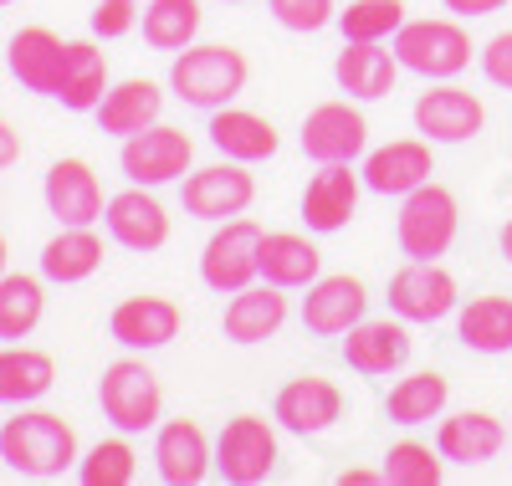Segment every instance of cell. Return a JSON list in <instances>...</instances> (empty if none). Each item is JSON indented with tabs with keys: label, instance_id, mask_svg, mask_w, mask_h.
<instances>
[{
	"label": "cell",
	"instance_id": "1",
	"mask_svg": "<svg viewBox=\"0 0 512 486\" xmlns=\"http://www.w3.org/2000/svg\"><path fill=\"white\" fill-rule=\"evenodd\" d=\"M0 461L16 476L52 481L77 466V430L52 410H21L0 425Z\"/></svg>",
	"mask_w": 512,
	"mask_h": 486
},
{
	"label": "cell",
	"instance_id": "2",
	"mask_svg": "<svg viewBox=\"0 0 512 486\" xmlns=\"http://www.w3.org/2000/svg\"><path fill=\"white\" fill-rule=\"evenodd\" d=\"M246 57L236 47H226V41H190L185 52H175V67H169V87H175V98L190 103V108H205L216 113L226 103H236L246 93Z\"/></svg>",
	"mask_w": 512,
	"mask_h": 486
},
{
	"label": "cell",
	"instance_id": "3",
	"mask_svg": "<svg viewBox=\"0 0 512 486\" xmlns=\"http://www.w3.org/2000/svg\"><path fill=\"white\" fill-rule=\"evenodd\" d=\"M395 57L405 72L425 77V82H451L472 67V36H466L461 16H425V21H405L395 31Z\"/></svg>",
	"mask_w": 512,
	"mask_h": 486
},
{
	"label": "cell",
	"instance_id": "4",
	"mask_svg": "<svg viewBox=\"0 0 512 486\" xmlns=\"http://www.w3.org/2000/svg\"><path fill=\"white\" fill-rule=\"evenodd\" d=\"M456 226H461V210H456V195L436 180H425L420 190H410L400 200V215H395V241L410 261H441L456 241Z\"/></svg>",
	"mask_w": 512,
	"mask_h": 486
},
{
	"label": "cell",
	"instance_id": "5",
	"mask_svg": "<svg viewBox=\"0 0 512 486\" xmlns=\"http://www.w3.org/2000/svg\"><path fill=\"white\" fill-rule=\"evenodd\" d=\"M262 241L267 231L246 215H231V220H216V236L205 241L200 251V282L210 292H241L262 277Z\"/></svg>",
	"mask_w": 512,
	"mask_h": 486
},
{
	"label": "cell",
	"instance_id": "6",
	"mask_svg": "<svg viewBox=\"0 0 512 486\" xmlns=\"http://www.w3.org/2000/svg\"><path fill=\"white\" fill-rule=\"evenodd\" d=\"M98 400H103V415L118 435H144V430L159 425L164 389H159V374L144 359H118L98 379Z\"/></svg>",
	"mask_w": 512,
	"mask_h": 486
},
{
	"label": "cell",
	"instance_id": "7",
	"mask_svg": "<svg viewBox=\"0 0 512 486\" xmlns=\"http://www.w3.org/2000/svg\"><path fill=\"white\" fill-rule=\"evenodd\" d=\"M190 159H195V144H190V134L185 128H169V123H149L144 134H134V139H123V154H118V164H123V174L134 185H175V180H185L190 174Z\"/></svg>",
	"mask_w": 512,
	"mask_h": 486
},
{
	"label": "cell",
	"instance_id": "8",
	"mask_svg": "<svg viewBox=\"0 0 512 486\" xmlns=\"http://www.w3.org/2000/svg\"><path fill=\"white\" fill-rule=\"evenodd\" d=\"M277 466V430L262 415H236L216 435V471L231 486H256Z\"/></svg>",
	"mask_w": 512,
	"mask_h": 486
},
{
	"label": "cell",
	"instance_id": "9",
	"mask_svg": "<svg viewBox=\"0 0 512 486\" xmlns=\"http://www.w3.org/2000/svg\"><path fill=\"white\" fill-rule=\"evenodd\" d=\"M180 200H185V215H195V220H231V215L251 210L256 180L246 174L241 159H221V164H205V169L185 174Z\"/></svg>",
	"mask_w": 512,
	"mask_h": 486
},
{
	"label": "cell",
	"instance_id": "10",
	"mask_svg": "<svg viewBox=\"0 0 512 486\" xmlns=\"http://www.w3.org/2000/svg\"><path fill=\"white\" fill-rule=\"evenodd\" d=\"M482 123H487V108L472 87L436 82L431 93L415 98V134L431 144H466L482 134Z\"/></svg>",
	"mask_w": 512,
	"mask_h": 486
},
{
	"label": "cell",
	"instance_id": "11",
	"mask_svg": "<svg viewBox=\"0 0 512 486\" xmlns=\"http://www.w3.org/2000/svg\"><path fill=\"white\" fill-rule=\"evenodd\" d=\"M456 277L441 261H405L390 277V313L405 323H441L446 313H456Z\"/></svg>",
	"mask_w": 512,
	"mask_h": 486
},
{
	"label": "cell",
	"instance_id": "12",
	"mask_svg": "<svg viewBox=\"0 0 512 486\" xmlns=\"http://www.w3.org/2000/svg\"><path fill=\"white\" fill-rule=\"evenodd\" d=\"M369 149V118L344 98V103H318L303 118V154L313 164H354Z\"/></svg>",
	"mask_w": 512,
	"mask_h": 486
},
{
	"label": "cell",
	"instance_id": "13",
	"mask_svg": "<svg viewBox=\"0 0 512 486\" xmlns=\"http://www.w3.org/2000/svg\"><path fill=\"white\" fill-rule=\"evenodd\" d=\"M272 415L292 435H323V430H333L338 420H344V389H338L333 379H323V374H297L277 389Z\"/></svg>",
	"mask_w": 512,
	"mask_h": 486
},
{
	"label": "cell",
	"instance_id": "14",
	"mask_svg": "<svg viewBox=\"0 0 512 486\" xmlns=\"http://www.w3.org/2000/svg\"><path fill=\"white\" fill-rule=\"evenodd\" d=\"M185 328V313H180V302H169V297H123L113 307V318H108V333L113 343H123L128 353H154L164 343H175Z\"/></svg>",
	"mask_w": 512,
	"mask_h": 486
},
{
	"label": "cell",
	"instance_id": "15",
	"mask_svg": "<svg viewBox=\"0 0 512 486\" xmlns=\"http://www.w3.org/2000/svg\"><path fill=\"white\" fill-rule=\"evenodd\" d=\"M369 313V292L359 277L338 272V277H318L303 297V328L313 338H344L354 323H364Z\"/></svg>",
	"mask_w": 512,
	"mask_h": 486
},
{
	"label": "cell",
	"instance_id": "16",
	"mask_svg": "<svg viewBox=\"0 0 512 486\" xmlns=\"http://www.w3.org/2000/svg\"><path fill=\"white\" fill-rule=\"evenodd\" d=\"M154 466L164 486H200L216 471V446L205 440L195 420H164L154 435Z\"/></svg>",
	"mask_w": 512,
	"mask_h": 486
},
{
	"label": "cell",
	"instance_id": "17",
	"mask_svg": "<svg viewBox=\"0 0 512 486\" xmlns=\"http://www.w3.org/2000/svg\"><path fill=\"white\" fill-rule=\"evenodd\" d=\"M410 359V328L405 318H364L344 333V364L364 379H384L405 369Z\"/></svg>",
	"mask_w": 512,
	"mask_h": 486
},
{
	"label": "cell",
	"instance_id": "18",
	"mask_svg": "<svg viewBox=\"0 0 512 486\" xmlns=\"http://www.w3.org/2000/svg\"><path fill=\"white\" fill-rule=\"evenodd\" d=\"M436 174V154H431V139H395V144H379L369 149L364 159V185L374 195H410L420 190L425 180Z\"/></svg>",
	"mask_w": 512,
	"mask_h": 486
},
{
	"label": "cell",
	"instance_id": "19",
	"mask_svg": "<svg viewBox=\"0 0 512 486\" xmlns=\"http://www.w3.org/2000/svg\"><path fill=\"white\" fill-rule=\"evenodd\" d=\"M359 185H364V174H354V164H318V174L303 190L308 231H318V236L344 231L359 210Z\"/></svg>",
	"mask_w": 512,
	"mask_h": 486
},
{
	"label": "cell",
	"instance_id": "20",
	"mask_svg": "<svg viewBox=\"0 0 512 486\" xmlns=\"http://www.w3.org/2000/svg\"><path fill=\"white\" fill-rule=\"evenodd\" d=\"M47 210L62 226H93V220H103L108 200H103V185L88 159H57L47 169Z\"/></svg>",
	"mask_w": 512,
	"mask_h": 486
},
{
	"label": "cell",
	"instance_id": "21",
	"mask_svg": "<svg viewBox=\"0 0 512 486\" xmlns=\"http://www.w3.org/2000/svg\"><path fill=\"white\" fill-rule=\"evenodd\" d=\"M333 77L354 103H379L395 93L400 57H395V47L384 52V41H344V52L333 62Z\"/></svg>",
	"mask_w": 512,
	"mask_h": 486
},
{
	"label": "cell",
	"instance_id": "22",
	"mask_svg": "<svg viewBox=\"0 0 512 486\" xmlns=\"http://www.w3.org/2000/svg\"><path fill=\"white\" fill-rule=\"evenodd\" d=\"M103 220H108V236L123 246V251H159L164 241H169V215H164V205L149 195V185H134V190H123V195H113L108 200V210H103Z\"/></svg>",
	"mask_w": 512,
	"mask_h": 486
},
{
	"label": "cell",
	"instance_id": "23",
	"mask_svg": "<svg viewBox=\"0 0 512 486\" xmlns=\"http://www.w3.org/2000/svg\"><path fill=\"white\" fill-rule=\"evenodd\" d=\"M502 446H507V425L487 410H461V415L441 420V430H436V451L451 466H466V471L497 461Z\"/></svg>",
	"mask_w": 512,
	"mask_h": 486
},
{
	"label": "cell",
	"instance_id": "24",
	"mask_svg": "<svg viewBox=\"0 0 512 486\" xmlns=\"http://www.w3.org/2000/svg\"><path fill=\"white\" fill-rule=\"evenodd\" d=\"M11 77L26 87V93H47L57 98V82H62V67H67V41L52 36L47 26H26L11 36Z\"/></svg>",
	"mask_w": 512,
	"mask_h": 486
},
{
	"label": "cell",
	"instance_id": "25",
	"mask_svg": "<svg viewBox=\"0 0 512 486\" xmlns=\"http://www.w3.org/2000/svg\"><path fill=\"white\" fill-rule=\"evenodd\" d=\"M282 323H287V287H277V282H262V287H241V292H231V302H226V338L231 343H267V338H277L282 333Z\"/></svg>",
	"mask_w": 512,
	"mask_h": 486
},
{
	"label": "cell",
	"instance_id": "26",
	"mask_svg": "<svg viewBox=\"0 0 512 486\" xmlns=\"http://www.w3.org/2000/svg\"><path fill=\"white\" fill-rule=\"evenodd\" d=\"M159 113H164L159 82L128 77V82H118V87H108V93H103L98 128H103V134H113V139H134V134H144L149 123H159Z\"/></svg>",
	"mask_w": 512,
	"mask_h": 486
},
{
	"label": "cell",
	"instance_id": "27",
	"mask_svg": "<svg viewBox=\"0 0 512 486\" xmlns=\"http://www.w3.org/2000/svg\"><path fill=\"white\" fill-rule=\"evenodd\" d=\"M210 144H216L226 159H241V164H262V159H272L277 154V128H272V118H262V113H251V108H216L210 113Z\"/></svg>",
	"mask_w": 512,
	"mask_h": 486
},
{
	"label": "cell",
	"instance_id": "28",
	"mask_svg": "<svg viewBox=\"0 0 512 486\" xmlns=\"http://www.w3.org/2000/svg\"><path fill=\"white\" fill-rule=\"evenodd\" d=\"M262 277L287 287V292L313 287L323 277V251L308 236H297V231H267V241H262Z\"/></svg>",
	"mask_w": 512,
	"mask_h": 486
},
{
	"label": "cell",
	"instance_id": "29",
	"mask_svg": "<svg viewBox=\"0 0 512 486\" xmlns=\"http://www.w3.org/2000/svg\"><path fill=\"white\" fill-rule=\"evenodd\" d=\"M108 93V57L93 47V41H67V67L57 82V103L72 113H98Z\"/></svg>",
	"mask_w": 512,
	"mask_h": 486
},
{
	"label": "cell",
	"instance_id": "30",
	"mask_svg": "<svg viewBox=\"0 0 512 486\" xmlns=\"http://www.w3.org/2000/svg\"><path fill=\"white\" fill-rule=\"evenodd\" d=\"M103 267V241L93 236V226H62L47 246H41V277L47 282H82Z\"/></svg>",
	"mask_w": 512,
	"mask_h": 486
},
{
	"label": "cell",
	"instance_id": "31",
	"mask_svg": "<svg viewBox=\"0 0 512 486\" xmlns=\"http://www.w3.org/2000/svg\"><path fill=\"white\" fill-rule=\"evenodd\" d=\"M451 400V384L446 374L436 369H420V374H405L395 389H390V400H384V415H390V425L400 430H415V425H431Z\"/></svg>",
	"mask_w": 512,
	"mask_h": 486
},
{
	"label": "cell",
	"instance_id": "32",
	"mask_svg": "<svg viewBox=\"0 0 512 486\" xmlns=\"http://www.w3.org/2000/svg\"><path fill=\"white\" fill-rule=\"evenodd\" d=\"M456 338L472 353H512V297L502 292L472 297L456 318Z\"/></svg>",
	"mask_w": 512,
	"mask_h": 486
},
{
	"label": "cell",
	"instance_id": "33",
	"mask_svg": "<svg viewBox=\"0 0 512 486\" xmlns=\"http://www.w3.org/2000/svg\"><path fill=\"white\" fill-rule=\"evenodd\" d=\"M52 379H57L52 353L21 348V343L0 348V405H31L52 389Z\"/></svg>",
	"mask_w": 512,
	"mask_h": 486
},
{
	"label": "cell",
	"instance_id": "34",
	"mask_svg": "<svg viewBox=\"0 0 512 486\" xmlns=\"http://www.w3.org/2000/svg\"><path fill=\"white\" fill-rule=\"evenodd\" d=\"M200 36V0H149L144 6V41L154 52H185Z\"/></svg>",
	"mask_w": 512,
	"mask_h": 486
},
{
	"label": "cell",
	"instance_id": "35",
	"mask_svg": "<svg viewBox=\"0 0 512 486\" xmlns=\"http://www.w3.org/2000/svg\"><path fill=\"white\" fill-rule=\"evenodd\" d=\"M41 307H47L41 282L26 277V272H6V277H0V338H6V343L31 338L36 323H41Z\"/></svg>",
	"mask_w": 512,
	"mask_h": 486
},
{
	"label": "cell",
	"instance_id": "36",
	"mask_svg": "<svg viewBox=\"0 0 512 486\" xmlns=\"http://www.w3.org/2000/svg\"><path fill=\"white\" fill-rule=\"evenodd\" d=\"M384 481L390 486H441L446 476V456L431 451L425 440H395L390 451H384Z\"/></svg>",
	"mask_w": 512,
	"mask_h": 486
},
{
	"label": "cell",
	"instance_id": "37",
	"mask_svg": "<svg viewBox=\"0 0 512 486\" xmlns=\"http://www.w3.org/2000/svg\"><path fill=\"white\" fill-rule=\"evenodd\" d=\"M400 26H405L400 0H349V11H338L344 41H395Z\"/></svg>",
	"mask_w": 512,
	"mask_h": 486
},
{
	"label": "cell",
	"instance_id": "38",
	"mask_svg": "<svg viewBox=\"0 0 512 486\" xmlns=\"http://www.w3.org/2000/svg\"><path fill=\"white\" fill-rule=\"evenodd\" d=\"M77 481L82 486H128L134 481V446L118 440H98V446L77 461Z\"/></svg>",
	"mask_w": 512,
	"mask_h": 486
},
{
	"label": "cell",
	"instance_id": "39",
	"mask_svg": "<svg viewBox=\"0 0 512 486\" xmlns=\"http://www.w3.org/2000/svg\"><path fill=\"white\" fill-rule=\"evenodd\" d=\"M267 11H272L277 26H287V31H297V36H313V31H323L328 21H338L333 0H267Z\"/></svg>",
	"mask_w": 512,
	"mask_h": 486
},
{
	"label": "cell",
	"instance_id": "40",
	"mask_svg": "<svg viewBox=\"0 0 512 486\" xmlns=\"http://www.w3.org/2000/svg\"><path fill=\"white\" fill-rule=\"evenodd\" d=\"M139 21V0H98L93 6V36L113 41V36H128Z\"/></svg>",
	"mask_w": 512,
	"mask_h": 486
},
{
	"label": "cell",
	"instance_id": "41",
	"mask_svg": "<svg viewBox=\"0 0 512 486\" xmlns=\"http://www.w3.org/2000/svg\"><path fill=\"white\" fill-rule=\"evenodd\" d=\"M482 72H487L492 87H507L512 93V31H497L482 47Z\"/></svg>",
	"mask_w": 512,
	"mask_h": 486
},
{
	"label": "cell",
	"instance_id": "42",
	"mask_svg": "<svg viewBox=\"0 0 512 486\" xmlns=\"http://www.w3.org/2000/svg\"><path fill=\"white\" fill-rule=\"evenodd\" d=\"M441 6H446L451 16H461V21H477V16H492V11H502L507 0H441Z\"/></svg>",
	"mask_w": 512,
	"mask_h": 486
},
{
	"label": "cell",
	"instance_id": "43",
	"mask_svg": "<svg viewBox=\"0 0 512 486\" xmlns=\"http://www.w3.org/2000/svg\"><path fill=\"white\" fill-rule=\"evenodd\" d=\"M16 159H21V134H16L6 118H0V169H11Z\"/></svg>",
	"mask_w": 512,
	"mask_h": 486
},
{
	"label": "cell",
	"instance_id": "44",
	"mask_svg": "<svg viewBox=\"0 0 512 486\" xmlns=\"http://www.w3.org/2000/svg\"><path fill=\"white\" fill-rule=\"evenodd\" d=\"M374 481H384V471H364V466L338 471V486H374Z\"/></svg>",
	"mask_w": 512,
	"mask_h": 486
},
{
	"label": "cell",
	"instance_id": "45",
	"mask_svg": "<svg viewBox=\"0 0 512 486\" xmlns=\"http://www.w3.org/2000/svg\"><path fill=\"white\" fill-rule=\"evenodd\" d=\"M502 256L512 261V220H507V226H502Z\"/></svg>",
	"mask_w": 512,
	"mask_h": 486
},
{
	"label": "cell",
	"instance_id": "46",
	"mask_svg": "<svg viewBox=\"0 0 512 486\" xmlns=\"http://www.w3.org/2000/svg\"><path fill=\"white\" fill-rule=\"evenodd\" d=\"M6 261H11V251H6V236H0V277H6Z\"/></svg>",
	"mask_w": 512,
	"mask_h": 486
},
{
	"label": "cell",
	"instance_id": "47",
	"mask_svg": "<svg viewBox=\"0 0 512 486\" xmlns=\"http://www.w3.org/2000/svg\"><path fill=\"white\" fill-rule=\"evenodd\" d=\"M0 6H11V0H0Z\"/></svg>",
	"mask_w": 512,
	"mask_h": 486
},
{
	"label": "cell",
	"instance_id": "48",
	"mask_svg": "<svg viewBox=\"0 0 512 486\" xmlns=\"http://www.w3.org/2000/svg\"><path fill=\"white\" fill-rule=\"evenodd\" d=\"M231 6H236V0H231Z\"/></svg>",
	"mask_w": 512,
	"mask_h": 486
}]
</instances>
